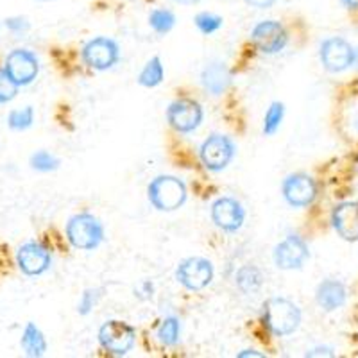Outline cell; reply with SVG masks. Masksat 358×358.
I'll use <instances>...</instances> for the list:
<instances>
[{
    "instance_id": "obj_1",
    "label": "cell",
    "mask_w": 358,
    "mask_h": 358,
    "mask_svg": "<svg viewBox=\"0 0 358 358\" xmlns=\"http://www.w3.org/2000/svg\"><path fill=\"white\" fill-rule=\"evenodd\" d=\"M301 308L287 297H268L262 306V322L274 337H289L301 326Z\"/></svg>"
},
{
    "instance_id": "obj_2",
    "label": "cell",
    "mask_w": 358,
    "mask_h": 358,
    "mask_svg": "<svg viewBox=\"0 0 358 358\" xmlns=\"http://www.w3.org/2000/svg\"><path fill=\"white\" fill-rule=\"evenodd\" d=\"M65 235L73 249L95 251L106 238V229L94 213L81 212L70 217L65 226Z\"/></svg>"
},
{
    "instance_id": "obj_3",
    "label": "cell",
    "mask_w": 358,
    "mask_h": 358,
    "mask_svg": "<svg viewBox=\"0 0 358 358\" xmlns=\"http://www.w3.org/2000/svg\"><path fill=\"white\" fill-rule=\"evenodd\" d=\"M147 199L158 212H176L187 203L188 188L176 176H156L147 187Z\"/></svg>"
},
{
    "instance_id": "obj_4",
    "label": "cell",
    "mask_w": 358,
    "mask_h": 358,
    "mask_svg": "<svg viewBox=\"0 0 358 358\" xmlns=\"http://www.w3.org/2000/svg\"><path fill=\"white\" fill-rule=\"evenodd\" d=\"M236 145L228 134H210L199 147V159L208 172H222L235 159Z\"/></svg>"
},
{
    "instance_id": "obj_5",
    "label": "cell",
    "mask_w": 358,
    "mask_h": 358,
    "mask_svg": "<svg viewBox=\"0 0 358 358\" xmlns=\"http://www.w3.org/2000/svg\"><path fill=\"white\" fill-rule=\"evenodd\" d=\"M99 344L106 353L113 357H126L134 348L136 342V330L126 321L111 319L99 328Z\"/></svg>"
},
{
    "instance_id": "obj_6",
    "label": "cell",
    "mask_w": 358,
    "mask_h": 358,
    "mask_svg": "<svg viewBox=\"0 0 358 358\" xmlns=\"http://www.w3.org/2000/svg\"><path fill=\"white\" fill-rule=\"evenodd\" d=\"M81 59L88 69L106 72L120 62V45L108 36L92 38L83 45Z\"/></svg>"
},
{
    "instance_id": "obj_7",
    "label": "cell",
    "mask_w": 358,
    "mask_h": 358,
    "mask_svg": "<svg viewBox=\"0 0 358 358\" xmlns=\"http://www.w3.org/2000/svg\"><path fill=\"white\" fill-rule=\"evenodd\" d=\"M215 278V267L208 258L190 257L185 258L176 267V280L183 289L190 292L206 289Z\"/></svg>"
},
{
    "instance_id": "obj_8",
    "label": "cell",
    "mask_w": 358,
    "mask_h": 358,
    "mask_svg": "<svg viewBox=\"0 0 358 358\" xmlns=\"http://www.w3.org/2000/svg\"><path fill=\"white\" fill-rule=\"evenodd\" d=\"M167 122L176 133L190 134L203 124L204 110L197 101L192 99H178L167 108Z\"/></svg>"
},
{
    "instance_id": "obj_9",
    "label": "cell",
    "mask_w": 358,
    "mask_h": 358,
    "mask_svg": "<svg viewBox=\"0 0 358 358\" xmlns=\"http://www.w3.org/2000/svg\"><path fill=\"white\" fill-rule=\"evenodd\" d=\"M2 69L6 70L11 81L22 88V86L33 85L40 73V59L34 52L27 49H15L8 54Z\"/></svg>"
},
{
    "instance_id": "obj_10",
    "label": "cell",
    "mask_w": 358,
    "mask_h": 358,
    "mask_svg": "<svg viewBox=\"0 0 358 358\" xmlns=\"http://www.w3.org/2000/svg\"><path fill=\"white\" fill-rule=\"evenodd\" d=\"M319 59L328 72L338 73L353 65L357 59V50L344 38H326L319 49Z\"/></svg>"
},
{
    "instance_id": "obj_11",
    "label": "cell",
    "mask_w": 358,
    "mask_h": 358,
    "mask_svg": "<svg viewBox=\"0 0 358 358\" xmlns=\"http://www.w3.org/2000/svg\"><path fill=\"white\" fill-rule=\"evenodd\" d=\"M251 41L258 52L273 56L285 49L289 43V33L278 20H262L252 27Z\"/></svg>"
},
{
    "instance_id": "obj_12",
    "label": "cell",
    "mask_w": 358,
    "mask_h": 358,
    "mask_svg": "<svg viewBox=\"0 0 358 358\" xmlns=\"http://www.w3.org/2000/svg\"><path fill=\"white\" fill-rule=\"evenodd\" d=\"M310 258L308 244L296 233L287 235L273 251V262L281 271H296L305 265Z\"/></svg>"
},
{
    "instance_id": "obj_13",
    "label": "cell",
    "mask_w": 358,
    "mask_h": 358,
    "mask_svg": "<svg viewBox=\"0 0 358 358\" xmlns=\"http://www.w3.org/2000/svg\"><path fill=\"white\" fill-rule=\"evenodd\" d=\"M245 208L235 197L224 196L219 197L215 203L212 204L210 210V217L212 222L215 224V228H219L224 233H236L244 226L245 222Z\"/></svg>"
},
{
    "instance_id": "obj_14",
    "label": "cell",
    "mask_w": 358,
    "mask_h": 358,
    "mask_svg": "<svg viewBox=\"0 0 358 358\" xmlns=\"http://www.w3.org/2000/svg\"><path fill=\"white\" fill-rule=\"evenodd\" d=\"M281 196H283L289 206L306 208L317 197V185L308 174L296 172V174H290L283 179Z\"/></svg>"
},
{
    "instance_id": "obj_15",
    "label": "cell",
    "mask_w": 358,
    "mask_h": 358,
    "mask_svg": "<svg viewBox=\"0 0 358 358\" xmlns=\"http://www.w3.org/2000/svg\"><path fill=\"white\" fill-rule=\"evenodd\" d=\"M17 265L25 276H41L52 267V255L41 242H24L17 251Z\"/></svg>"
},
{
    "instance_id": "obj_16",
    "label": "cell",
    "mask_w": 358,
    "mask_h": 358,
    "mask_svg": "<svg viewBox=\"0 0 358 358\" xmlns=\"http://www.w3.org/2000/svg\"><path fill=\"white\" fill-rule=\"evenodd\" d=\"M331 224L341 238L358 242V203H342L331 212Z\"/></svg>"
},
{
    "instance_id": "obj_17",
    "label": "cell",
    "mask_w": 358,
    "mask_h": 358,
    "mask_svg": "<svg viewBox=\"0 0 358 358\" xmlns=\"http://www.w3.org/2000/svg\"><path fill=\"white\" fill-rule=\"evenodd\" d=\"M201 85L204 92L219 97L231 85V70L222 62H210L201 72Z\"/></svg>"
},
{
    "instance_id": "obj_18",
    "label": "cell",
    "mask_w": 358,
    "mask_h": 358,
    "mask_svg": "<svg viewBox=\"0 0 358 358\" xmlns=\"http://www.w3.org/2000/svg\"><path fill=\"white\" fill-rule=\"evenodd\" d=\"M348 290L342 281L324 280L315 290V301L324 312H335L346 305Z\"/></svg>"
},
{
    "instance_id": "obj_19",
    "label": "cell",
    "mask_w": 358,
    "mask_h": 358,
    "mask_svg": "<svg viewBox=\"0 0 358 358\" xmlns=\"http://www.w3.org/2000/svg\"><path fill=\"white\" fill-rule=\"evenodd\" d=\"M20 346L29 358H40L47 353V338L34 322H27L22 331Z\"/></svg>"
},
{
    "instance_id": "obj_20",
    "label": "cell",
    "mask_w": 358,
    "mask_h": 358,
    "mask_svg": "<svg viewBox=\"0 0 358 358\" xmlns=\"http://www.w3.org/2000/svg\"><path fill=\"white\" fill-rule=\"evenodd\" d=\"M235 285L242 294H255L264 285V274L255 265H244L236 271Z\"/></svg>"
},
{
    "instance_id": "obj_21",
    "label": "cell",
    "mask_w": 358,
    "mask_h": 358,
    "mask_svg": "<svg viewBox=\"0 0 358 358\" xmlns=\"http://www.w3.org/2000/svg\"><path fill=\"white\" fill-rule=\"evenodd\" d=\"M156 338L162 346L174 348L181 341V321L176 315H167L159 322L158 330H156Z\"/></svg>"
},
{
    "instance_id": "obj_22",
    "label": "cell",
    "mask_w": 358,
    "mask_h": 358,
    "mask_svg": "<svg viewBox=\"0 0 358 358\" xmlns=\"http://www.w3.org/2000/svg\"><path fill=\"white\" fill-rule=\"evenodd\" d=\"M163 79H165V69H163L162 57L152 56L140 70L138 85L143 88H156V86L162 85Z\"/></svg>"
},
{
    "instance_id": "obj_23",
    "label": "cell",
    "mask_w": 358,
    "mask_h": 358,
    "mask_svg": "<svg viewBox=\"0 0 358 358\" xmlns=\"http://www.w3.org/2000/svg\"><path fill=\"white\" fill-rule=\"evenodd\" d=\"M149 25H151V29L156 34L165 36V34H169L176 27V15L171 9H152L149 13Z\"/></svg>"
},
{
    "instance_id": "obj_24",
    "label": "cell",
    "mask_w": 358,
    "mask_h": 358,
    "mask_svg": "<svg viewBox=\"0 0 358 358\" xmlns=\"http://www.w3.org/2000/svg\"><path fill=\"white\" fill-rule=\"evenodd\" d=\"M285 118V104L280 101H274L271 106L267 108L264 117V134L265 136H274L278 129L281 127V122Z\"/></svg>"
},
{
    "instance_id": "obj_25",
    "label": "cell",
    "mask_w": 358,
    "mask_h": 358,
    "mask_svg": "<svg viewBox=\"0 0 358 358\" xmlns=\"http://www.w3.org/2000/svg\"><path fill=\"white\" fill-rule=\"evenodd\" d=\"M194 24L199 29V33L204 34V36H210V34H215L217 31H220L224 25L222 17L215 15V13L203 11L197 13L196 18H194Z\"/></svg>"
},
{
    "instance_id": "obj_26",
    "label": "cell",
    "mask_w": 358,
    "mask_h": 358,
    "mask_svg": "<svg viewBox=\"0 0 358 358\" xmlns=\"http://www.w3.org/2000/svg\"><path fill=\"white\" fill-rule=\"evenodd\" d=\"M34 124V110L25 106L22 110H13L8 115V126L11 131H25Z\"/></svg>"
},
{
    "instance_id": "obj_27",
    "label": "cell",
    "mask_w": 358,
    "mask_h": 358,
    "mask_svg": "<svg viewBox=\"0 0 358 358\" xmlns=\"http://www.w3.org/2000/svg\"><path fill=\"white\" fill-rule=\"evenodd\" d=\"M59 158H56V156L52 155V152L49 151H36L33 156H31V159H29V165H31V169L36 172H54L59 169Z\"/></svg>"
},
{
    "instance_id": "obj_28",
    "label": "cell",
    "mask_w": 358,
    "mask_h": 358,
    "mask_svg": "<svg viewBox=\"0 0 358 358\" xmlns=\"http://www.w3.org/2000/svg\"><path fill=\"white\" fill-rule=\"evenodd\" d=\"M102 296V289H86L81 294L78 303V313L79 315H88V313L94 312V308L97 306L99 299Z\"/></svg>"
},
{
    "instance_id": "obj_29",
    "label": "cell",
    "mask_w": 358,
    "mask_h": 358,
    "mask_svg": "<svg viewBox=\"0 0 358 358\" xmlns=\"http://www.w3.org/2000/svg\"><path fill=\"white\" fill-rule=\"evenodd\" d=\"M18 86L11 81L4 69H0V104H6V102H11L13 99L17 97Z\"/></svg>"
},
{
    "instance_id": "obj_30",
    "label": "cell",
    "mask_w": 358,
    "mask_h": 358,
    "mask_svg": "<svg viewBox=\"0 0 358 358\" xmlns=\"http://www.w3.org/2000/svg\"><path fill=\"white\" fill-rule=\"evenodd\" d=\"M6 27L15 34H22L25 31H29V22L22 17H13L6 20Z\"/></svg>"
},
{
    "instance_id": "obj_31",
    "label": "cell",
    "mask_w": 358,
    "mask_h": 358,
    "mask_svg": "<svg viewBox=\"0 0 358 358\" xmlns=\"http://www.w3.org/2000/svg\"><path fill=\"white\" fill-rule=\"evenodd\" d=\"M244 2L255 9H268V8H273L278 0H244Z\"/></svg>"
},
{
    "instance_id": "obj_32",
    "label": "cell",
    "mask_w": 358,
    "mask_h": 358,
    "mask_svg": "<svg viewBox=\"0 0 358 358\" xmlns=\"http://www.w3.org/2000/svg\"><path fill=\"white\" fill-rule=\"evenodd\" d=\"M140 292L145 294V299H149V297H152V292H155V285H152L151 281H142V285H140Z\"/></svg>"
},
{
    "instance_id": "obj_33",
    "label": "cell",
    "mask_w": 358,
    "mask_h": 358,
    "mask_svg": "<svg viewBox=\"0 0 358 358\" xmlns=\"http://www.w3.org/2000/svg\"><path fill=\"white\" fill-rule=\"evenodd\" d=\"M244 357H264V355L257 353L255 350H245L244 353H238V358H244Z\"/></svg>"
},
{
    "instance_id": "obj_34",
    "label": "cell",
    "mask_w": 358,
    "mask_h": 358,
    "mask_svg": "<svg viewBox=\"0 0 358 358\" xmlns=\"http://www.w3.org/2000/svg\"><path fill=\"white\" fill-rule=\"evenodd\" d=\"M174 2L179 6H196L199 4L201 0H174Z\"/></svg>"
},
{
    "instance_id": "obj_35",
    "label": "cell",
    "mask_w": 358,
    "mask_h": 358,
    "mask_svg": "<svg viewBox=\"0 0 358 358\" xmlns=\"http://www.w3.org/2000/svg\"><path fill=\"white\" fill-rule=\"evenodd\" d=\"M342 4L350 9H358V0H342Z\"/></svg>"
},
{
    "instance_id": "obj_36",
    "label": "cell",
    "mask_w": 358,
    "mask_h": 358,
    "mask_svg": "<svg viewBox=\"0 0 358 358\" xmlns=\"http://www.w3.org/2000/svg\"><path fill=\"white\" fill-rule=\"evenodd\" d=\"M351 124H353V127H355V129L358 131V106L355 108L353 115H351Z\"/></svg>"
},
{
    "instance_id": "obj_37",
    "label": "cell",
    "mask_w": 358,
    "mask_h": 358,
    "mask_svg": "<svg viewBox=\"0 0 358 358\" xmlns=\"http://www.w3.org/2000/svg\"><path fill=\"white\" fill-rule=\"evenodd\" d=\"M41 2H52V0H41Z\"/></svg>"
}]
</instances>
